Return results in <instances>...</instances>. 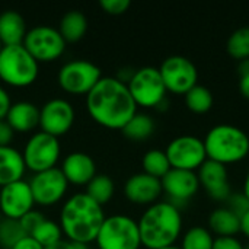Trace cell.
Wrapping results in <instances>:
<instances>
[{"instance_id": "obj_1", "label": "cell", "mask_w": 249, "mask_h": 249, "mask_svg": "<svg viewBox=\"0 0 249 249\" xmlns=\"http://www.w3.org/2000/svg\"><path fill=\"white\" fill-rule=\"evenodd\" d=\"M85 104L89 117L108 130H123L137 114V105L127 85L114 76H102L85 96Z\"/></svg>"}, {"instance_id": "obj_2", "label": "cell", "mask_w": 249, "mask_h": 249, "mask_svg": "<svg viewBox=\"0 0 249 249\" xmlns=\"http://www.w3.org/2000/svg\"><path fill=\"white\" fill-rule=\"evenodd\" d=\"M105 217L104 207L83 191L64 200L58 216V225L64 239L89 245L95 242Z\"/></svg>"}, {"instance_id": "obj_3", "label": "cell", "mask_w": 249, "mask_h": 249, "mask_svg": "<svg viewBox=\"0 0 249 249\" xmlns=\"http://www.w3.org/2000/svg\"><path fill=\"white\" fill-rule=\"evenodd\" d=\"M142 247L163 249L175 247L182 232V216L171 201H158L149 206L137 220Z\"/></svg>"}, {"instance_id": "obj_4", "label": "cell", "mask_w": 249, "mask_h": 249, "mask_svg": "<svg viewBox=\"0 0 249 249\" xmlns=\"http://www.w3.org/2000/svg\"><path fill=\"white\" fill-rule=\"evenodd\" d=\"M203 142L207 159L225 166L238 163L249 155V136L236 125H214L209 130Z\"/></svg>"}, {"instance_id": "obj_5", "label": "cell", "mask_w": 249, "mask_h": 249, "mask_svg": "<svg viewBox=\"0 0 249 249\" xmlns=\"http://www.w3.org/2000/svg\"><path fill=\"white\" fill-rule=\"evenodd\" d=\"M39 74V64L23 45L3 47L0 51V82L22 89L34 85Z\"/></svg>"}, {"instance_id": "obj_6", "label": "cell", "mask_w": 249, "mask_h": 249, "mask_svg": "<svg viewBox=\"0 0 249 249\" xmlns=\"http://www.w3.org/2000/svg\"><path fill=\"white\" fill-rule=\"evenodd\" d=\"M98 249H140L137 220L125 214L107 216L95 239Z\"/></svg>"}, {"instance_id": "obj_7", "label": "cell", "mask_w": 249, "mask_h": 249, "mask_svg": "<svg viewBox=\"0 0 249 249\" xmlns=\"http://www.w3.org/2000/svg\"><path fill=\"white\" fill-rule=\"evenodd\" d=\"M137 108H158L165 102L166 88L158 67L146 66L133 71L125 83Z\"/></svg>"}, {"instance_id": "obj_8", "label": "cell", "mask_w": 249, "mask_h": 249, "mask_svg": "<svg viewBox=\"0 0 249 249\" xmlns=\"http://www.w3.org/2000/svg\"><path fill=\"white\" fill-rule=\"evenodd\" d=\"M102 79L101 69L88 60H70L57 73L60 89L71 96H86Z\"/></svg>"}, {"instance_id": "obj_9", "label": "cell", "mask_w": 249, "mask_h": 249, "mask_svg": "<svg viewBox=\"0 0 249 249\" xmlns=\"http://www.w3.org/2000/svg\"><path fill=\"white\" fill-rule=\"evenodd\" d=\"M20 153L26 171L39 174L57 168L61 158V144L57 137L42 131H35L29 136Z\"/></svg>"}, {"instance_id": "obj_10", "label": "cell", "mask_w": 249, "mask_h": 249, "mask_svg": "<svg viewBox=\"0 0 249 249\" xmlns=\"http://www.w3.org/2000/svg\"><path fill=\"white\" fill-rule=\"evenodd\" d=\"M22 45L39 64L53 63L58 60L66 51L67 42L64 41L57 28L48 25H38L28 29Z\"/></svg>"}, {"instance_id": "obj_11", "label": "cell", "mask_w": 249, "mask_h": 249, "mask_svg": "<svg viewBox=\"0 0 249 249\" xmlns=\"http://www.w3.org/2000/svg\"><path fill=\"white\" fill-rule=\"evenodd\" d=\"M158 69L166 90L171 93L185 95L198 85V70L188 57L169 55Z\"/></svg>"}, {"instance_id": "obj_12", "label": "cell", "mask_w": 249, "mask_h": 249, "mask_svg": "<svg viewBox=\"0 0 249 249\" xmlns=\"http://www.w3.org/2000/svg\"><path fill=\"white\" fill-rule=\"evenodd\" d=\"M165 153L172 169L196 172L207 160L204 142L196 136L188 134L171 140L165 149Z\"/></svg>"}, {"instance_id": "obj_13", "label": "cell", "mask_w": 249, "mask_h": 249, "mask_svg": "<svg viewBox=\"0 0 249 249\" xmlns=\"http://www.w3.org/2000/svg\"><path fill=\"white\" fill-rule=\"evenodd\" d=\"M76 120V111L70 101L53 98L39 108V131L60 139L67 134Z\"/></svg>"}, {"instance_id": "obj_14", "label": "cell", "mask_w": 249, "mask_h": 249, "mask_svg": "<svg viewBox=\"0 0 249 249\" xmlns=\"http://www.w3.org/2000/svg\"><path fill=\"white\" fill-rule=\"evenodd\" d=\"M29 187L36 206L51 207L61 203L69 191V182L60 168H53L39 174H34Z\"/></svg>"}, {"instance_id": "obj_15", "label": "cell", "mask_w": 249, "mask_h": 249, "mask_svg": "<svg viewBox=\"0 0 249 249\" xmlns=\"http://www.w3.org/2000/svg\"><path fill=\"white\" fill-rule=\"evenodd\" d=\"M35 201L29 181L19 179L0 188V213L3 217L20 220L26 213L34 210Z\"/></svg>"}, {"instance_id": "obj_16", "label": "cell", "mask_w": 249, "mask_h": 249, "mask_svg": "<svg viewBox=\"0 0 249 249\" xmlns=\"http://www.w3.org/2000/svg\"><path fill=\"white\" fill-rule=\"evenodd\" d=\"M200 187H204L207 194L216 201H228L232 196L229 184L228 166L207 159L197 172Z\"/></svg>"}, {"instance_id": "obj_17", "label": "cell", "mask_w": 249, "mask_h": 249, "mask_svg": "<svg viewBox=\"0 0 249 249\" xmlns=\"http://www.w3.org/2000/svg\"><path fill=\"white\" fill-rule=\"evenodd\" d=\"M162 182L144 172L131 175L124 184L125 198L137 206H152L159 201L162 196Z\"/></svg>"}, {"instance_id": "obj_18", "label": "cell", "mask_w": 249, "mask_h": 249, "mask_svg": "<svg viewBox=\"0 0 249 249\" xmlns=\"http://www.w3.org/2000/svg\"><path fill=\"white\" fill-rule=\"evenodd\" d=\"M162 190L171 198V203L175 201L184 203L193 198L200 190V181L197 172L171 169L162 179Z\"/></svg>"}, {"instance_id": "obj_19", "label": "cell", "mask_w": 249, "mask_h": 249, "mask_svg": "<svg viewBox=\"0 0 249 249\" xmlns=\"http://www.w3.org/2000/svg\"><path fill=\"white\" fill-rule=\"evenodd\" d=\"M69 185L86 187L96 175V163L93 158L85 152L69 153L60 166Z\"/></svg>"}, {"instance_id": "obj_20", "label": "cell", "mask_w": 249, "mask_h": 249, "mask_svg": "<svg viewBox=\"0 0 249 249\" xmlns=\"http://www.w3.org/2000/svg\"><path fill=\"white\" fill-rule=\"evenodd\" d=\"M4 120L15 133L28 134L39 127V108L31 101H18L12 104Z\"/></svg>"}, {"instance_id": "obj_21", "label": "cell", "mask_w": 249, "mask_h": 249, "mask_svg": "<svg viewBox=\"0 0 249 249\" xmlns=\"http://www.w3.org/2000/svg\"><path fill=\"white\" fill-rule=\"evenodd\" d=\"M26 32V20L19 12L4 10L0 13V41L3 47L22 45Z\"/></svg>"}, {"instance_id": "obj_22", "label": "cell", "mask_w": 249, "mask_h": 249, "mask_svg": "<svg viewBox=\"0 0 249 249\" xmlns=\"http://www.w3.org/2000/svg\"><path fill=\"white\" fill-rule=\"evenodd\" d=\"M26 166L22 153L13 146H0V188L23 179Z\"/></svg>"}, {"instance_id": "obj_23", "label": "cell", "mask_w": 249, "mask_h": 249, "mask_svg": "<svg viewBox=\"0 0 249 249\" xmlns=\"http://www.w3.org/2000/svg\"><path fill=\"white\" fill-rule=\"evenodd\" d=\"M209 231L216 238L236 236L241 232V217L228 207H219L209 216Z\"/></svg>"}, {"instance_id": "obj_24", "label": "cell", "mask_w": 249, "mask_h": 249, "mask_svg": "<svg viewBox=\"0 0 249 249\" xmlns=\"http://www.w3.org/2000/svg\"><path fill=\"white\" fill-rule=\"evenodd\" d=\"M57 29L67 44L69 42L73 44V42L80 41L85 36L88 31V19L83 12L70 10L63 15Z\"/></svg>"}, {"instance_id": "obj_25", "label": "cell", "mask_w": 249, "mask_h": 249, "mask_svg": "<svg viewBox=\"0 0 249 249\" xmlns=\"http://www.w3.org/2000/svg\"><path fill=\"white\" fill-rule=\"evenodd\" d=\"M156 124L155 120L146 114V112H139L123 127V134L131 142H144L147 140L153 133H155Z\"/></svg>"}, {"instance_id": "obj_26", "label": "cell", "mask_w": 249, "mask_h": 249, "mask_svg": "<svg viewBox=\"0 0 249 249\" xmlns=\"http://www.w3.org/2000/svg\"><path fill=\"white\" fill-rule=\"evenodd\" d=\"M85 188V193L102 207L108 204L115 194V184L112 178L105 174H96L95 178Z\"/></svg>"}, {"instance_id": "obj_27", "label": "cell", "mask_w": 249, "mask_h": 249, "mask_svg": "<svg viewBox=\"0 0 249 249\" xmlns=\"http://www.w3.org/2000/svg\"><path fill=\"white\" fill-rule=\"evenodd\" d=\"M142 166H143L144 174L158 179H162L172 169L165 150H160V149L147 150L142 159Z\"/></svg>"}, {"instance_id": "obj_28", "label": "cell", "mask_w": 249, "mask_h": 249, "mask_svg": "<svg viewBox=\"0 0 249 249\" xmlns=\"http://www.w3.org/2000/svg\"><path fill=\"white\" fill-rule=\"evenodd\" d=\"M184 98L187 108L194 114H206L213 108L214 104V96L212 90L201 85L194 86L184 95Z\"/></svg>"}, {"instance_id": "obj_29", "label": "cell", "mask_w": 249, "mask_h": 249, "mask_svg": "<svg viewBox=\"0 0 249 249\" xmlns=\"http://www.w3.org/2000/svg\"><path fill=\"white\" fill-rule=\"evenodd\" d=\"M226 51L228 54L241 61L249 60V26H242L233 31L226 42Z\"/></svg>"}, {"instance_id": "obj_30", "label": "cell", "mask_w": 249, "mask_h": 249, "mask_svg": "<svg viewBox=\"0 0 249 249\" xmlns=\"http://www.w3.org/2000/svg\"><path fill=\"white\" fill-rule=\"evenodd\" d=\"M213 244L214 236L207 228L194 226L182 235L179 249H213Z\"/></svg>"}, {"instance_id": "obj_31", "label": "cell", "mask_w": 249, "mask_h": 249, "mask_svg": "<svg viewBox=\"0 0 249 249\" xmlns=\"http://www.w3.org/2000/svg\"><path fill=\"white\" fill-rule=\"evenodd\" d=\"M29 236H32L44 249L57 244L58 241L64 238L58 222H54L50 219H45Z\"/></svg>"}, {"instance_id": "obj_32", "label": "cell", "mask_w": 249, "mask_h": 249, "mask_svg": "<svg viewBox=\"0 0 249 249\" xmlns=\"http://www.w3.org/2000/svg\"><path fill=\"white\" fill-rule=\"evenodd\" d=\"M26 233L19 220L1 217L0 219V249H12Z\"/></svg>"}, {"instance_id": "obj_33", "label": "cell", "mask_w": 249, "mask_h": 249, "mask_svg": "<svg viewBox=\"0 0 249 249\" xmlns=\"http://www.w3.org/2000/svg\"><path fill=\"white\" fill-rule=\"evenodd\" d=\"M99 6L107 15L120 16L130 9L131 1L130 0H101Z\"/></svg>"}, {"instance_id": "obj_34", "label": "cell", "mask_w": 249, "mask_h": 249, "mask_svg": "<svg viewBox=\"0 0 249 249\" xmlns=\"http://www.w3.org/2000/svg\"><path fill=\"white\" fill-rule=\"evenodd\" d=\"M45 219H47V217H45L41 212H38V210H31L29 213H26V214L19 220V223H20L23 232H25L26 235H31V233H32V232H34Z\"/></svg>"}, {"instance_id": "obj_35", "label": "cell", "mask_w": 249, "mask_h": 249, "mask_svg": "<svg viewBox=\"0 0 249 249\" xmlns=\"http://www.w3.org/2000/svg\"><path fill=\"white\" fill-rule=\"evenodd\" d=\"M228 203V209H231L235 214H238L239 217H242L249 210V201L247 200V197L241 193V194H232L229 197Z\"/></svg>"}, {"instance_id": "obj_36", "label": "cell", "mask_w": 249, "mask_h": 249, "mask_svg": "<svg viewBox=\"0 0 249 249\" xmlns=\"http://www.w3.org/2000/svg\"><path fill=\"white\" fill-rule=\"evenodd\" d=\"M213 249H244V244L236 236L214 238Z\"/></svg>"}, {"instance_id": "obj_37", "label": "cell", "mask_w": 249, "mask_h": 249, "mask_svg": "<svg viewBox=\"0 0 249 249\" xmlns=\"http://www.w3.org/2000/svg\"><path fill=\"white\" fill-rule=\"evenodd\" d=\"M15 131L7 124L6 120H0V146H12V142L15 139Z\"/></svg>"}, {"instance_id": "obj_38", "label": "cell", "mask_w": 249, "mask_h": 249, "mask_svg": "<svg viewBox=\"0 0 249 249\" xmlns=\"http://www.w3.org/2000/svg\"><path fill=\"white\" fill-rule=\"evenodd\" d=\"M12 98L9 95V92L0 85V120H4L7 112H9V108L12 107Z\"/></svg>"}, {"instance_id": "obj_39", "label": "cell", "mask_w": 249, "mask_h": 249, "mask_svg": "<svg viewBox=\"0 0 249 249\" xmlns=\"http://www.w3.org/2000/svg\"><path fill=\"white\" fill-rule=\"evenodd\" d=\"M12 249H44L32 236H29V235H26V236H23L15 247Z\"/></svg>"}, {"instance_id": "obj_40", "label": "cell", "mask_w": 249, "mask_h": 249, "mask_svg": "<svg viewBox=\"0 0 249 249\" xmlns=\"http://www.w3.org/2000/svg\"><path fill=\"white\" fill-rule=\"evenodd\" d=\"M45 249H89L88 245H83V244H77V242H71V241H67V239H61L58 241L57 244L48 247Z\"/></svg>"}, {"instance_id": "obj_41", "label": "cell", "mask_w": 249, "mask_h": 249, "mask_svg": "<svg viewBox=\"0 0 249 249\" xmlns=\"http://www.w3.org/2000/svg\"><path fill=\"white\" fill-rule=\"evenodd\" d=\"M239 90H241V93H242L244 98L249 99V71L241 74V79H239Z\"/></svg>"}, {"instance_id": "obj_42", "label": "cell", "mask_w": 249, "mask_h": 249, "mask_svg": "<svg viewBox=\"0 0 249 249\" xmlns=\"http://www.w3.org/2000/svg\"><path fill=\"white\" fill-rule=\"evenodd\" d=\"M241 233H244L249 241V210L241 217Z\"/></svg>"}, {"instance_id": "obj_43", "label": "cell", "mask_w": 249, "mask_h": 249, "mask_svg": "<svg viewBox=\"0 0 249 249\" xmlns=\"http://www.w3.org/2000/svg\"><path fill=\"white\" fill-rule=\"evenodd\" d=\"M242 194L247 197V200L249 201V168H248V172H247V177H245V181H244V190H242Z\"/></svg>"}, {"instance_id": "obj_44", "label": "cell", "mask_w": 249, "mask_h": 249, "mask_svg": "<svg viewBox=\"0 0 249 249\" xmlns=\"http://www.w3.org/2000/svg\"><path fill=\"white\" fill-rule=\"evenodd\" d=\"M163 249H179V247H169V248H163Z\"/></svg>"}, {"instance_id": "obj_45", "label": "cell", "mask_w": 249, "mask_h": 249, "mask_svg": "<svg viewBox=\"0 0 249 249\" xmlns=\"http://www.w3.org/2000/svg\"><path fill=\"white\" fill-rule=\"evenodd\" d=\"M244 249H249V242L248 244H244Z\"/></svg>"}, {"instance_id": "obj_46", "label": "cell", "mask_w": 249, "mask_h": 249, "mask_svg": "<svg viewBox=\"0 0 249 249\" xmlns=\"http://www.w3.org/2000/svg\"><path fill=\"white\" fill-rule=\"evenodd\" d=\"M1 48H3V44H1V41H0V51H1Z\"/></svg>"}]
</instances>
